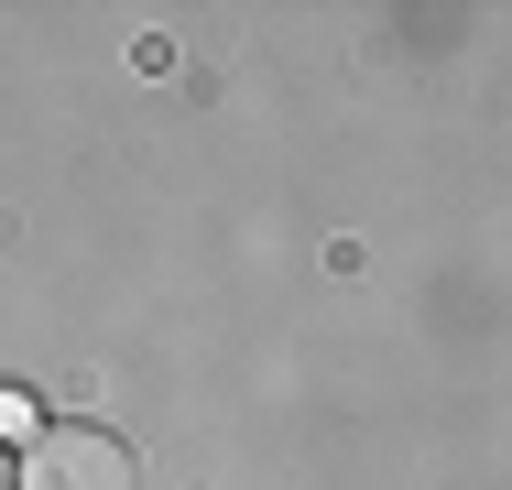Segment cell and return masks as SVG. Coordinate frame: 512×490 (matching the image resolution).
<instances>
[{"label":"cell","mask_w":512,"mask_h":490,"mask_svg":"<svg viewBox=\"0 0 512 490\" xmlns=\"http://www.w3.org/2000/svg\"><path fill=\"white\" fill-rule=\"evenodd\" d=\"M0 490H11V447H0Z\"/></svg>","instance_id":"3"},{"label":"cell","mask_w":512,"mask_h":490,"mask_svg":"<svg viewBox=\"0 0 512 490\" xmlns=\"http://www.w3.org/2000/svg\"><path fill=\"white\" fill-rule=\"evenodd\" d=\"M33 425H44V414H33V392H0V447H11V436H33Z\"/></svg>","instance_id":"2"},{"label":"cell","mask_w":512,"mask_h":490,"mask_svg":"<svg viewBox=\"0 0 512 490\" xmlns=\"http://www.w3.org/2000/svg\"><path fill=\"white\" fill-rule=\"evenodd\" d=\"M131 447L109 425H33L22 458H11V490H131Z\"/></svg>","instance_id":"1"}]
</instances>
